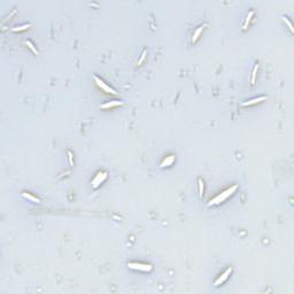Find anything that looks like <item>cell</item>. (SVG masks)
I'll return each instance as SVG.
<instances>
[{
  "label": "cell",
  "instance_id": "cell-1",
  "mask_svg": "<svg viewBox=\"0 0 294 294\" xmlns=\"http://www.w3.org/2000/svg\"><path fill=\"white\" fill-rule=\"evenodd\" d=\"M237 189H238V185H233V186H231L230 189L225 190V191H224V192H222L221 194H218L217 196H215L213 200H210V201L208 202V206H215V204H218V203L223 202V201H224V200H227L230 196H232V194L237 191Z\"/></svg>",
  "mask_w": 294,
  "mask_h": 294
},
{
  "label": "cell",
  "instance_id": "cell-2",
  "mask_svg": "<svg viewBox=\"0 0 294 294\" xmlns=\"http://www.w3.org/2000/svg\"><path fill=\"white\" fill-rule=\"evenodd\" d=\"M128 266L133 270H140V271H151L153 269V266L151 264H146V263H139V262H129Z\"/></svg>",
  "mask_w": 294,
  "mask_h": 294
},
{
  "label": "cell",
  "instance_id": "cell-3",
  "mask_svg": "<svg viewBox=\"0 0 294 294\" xmlns=\"http://www.w3.org/2000/svg\"><path fill=\"white\" fill-rule=\"evenodd\" d=\"M93 79H94V82L97 83V85H98L99 87L101 89V90H103L106 93H109V94H117V92L114 90V89H112L109 85H107L102 79H100L99 77L97 76H93Z\"/></svg>",
  "mask_w": 294,
  "mask_h": 294
},
{
  "label": "cell",
  "instance_id": "cell-4",
  "mask_svg": "<svg viewBox=\"0 0 294 294\" xmlns=\"http://www.w3.org/2000/svg\"><path fill=\"white\" fill-rule=\"evenodd\" d=\"M107 176H108L107 171H99L98 174L96 175V177L93 178V180H92V187H93V189H97L101 183H103V182L106 180Z\"/></svg>",
  "mask_w": 294,
  "mask_h": 294
},
{
  "label": "cell",
  "instance_id": "cell-5",
  "mask_svg": "<svg viewBox=\"0 0 294 294\" xmlns=\"http://www.w3.org/2000/svg\"><path fill=\"white\" fill-rule=\"evenodd\" d=\"M231 272H232V268L230 266V268H228V269H227V270H225V271H224V272H223V273H222V275H221V276H220V277L215 280L214 285H215V286H220L221 284H223V283H224V282L229 278V276L231 275Z\"/></svg>",
  "mask_w": 294,
  "mask_h": 294
},
{
  "label": "cell",
  "instance_id": "cell-6",
  "mask_svg": "<svg viewBox=\"0 0 294 294\" xmlns=\"http://www.w3.org/2000/svg\"><path fill=\"white\" fill-rule=\"evenodd\" d=\"M122 105H124L123 101L114 100V101H109V102H106V103L101 105L100 108H102V109H108V108H113V107H117V106H122Z\"/></svg>",
  "mask_w": 294,
  "mask_h": 294
},
{
  "label": "cell",
  "instance_id": "cell-7",
  "mask_svg": "<svg viewBox=\"0 0 294 294\" xmlns=\"http://www.w3.org/2000/svg\"><path fill=\"white\" fill-rule=\"evenodd\" d=\"M174 162H175V155H169V156H167V158L164 159L163 161L161 162L160 167H161V168L170 167V165H172V163H174Z\"/></svg>",
  "mask_w": 294,
  "mask_h": 294
},
{
  "label": "cell",
  "instance_id": "cell-8",
  "mask_svg": "<svg viewBox=\"0 0 294 294\" xmlns=\"http://www.w3.org/2000/svg\"><path fill=\"white\" fill-rule=\"evenodd\" d=\"M266 97H259V98H254L252 99V100H249V101H245V102H242L241 105L242 106H252V105H255V103H259V102H261L263 100H265Z\"/></svg>",
  "mask_w": 294,
  "mask_h": 294
},
{
  "label": "cell",
  "instance_id": "cell-9",
  "mask_svg": "<svg viewBox=\"0 0 294 294\" xmlns=\"http://www.w3.org/2000/svg\"><path fill=\"white\" fill-rule=\"evenodd\" d=\"M204 27H207V24H203V25H201V27H199L198 29H196L194 33H193V37H192V43H196V40H198V38H199V36L201 34L202 32V30L204 29Z\"/></svg>",
  "mask_w": 294,
  "mask_h": 294
},
{
  "label": "cell",
  "instance_id": "cell-10",
  "mask_svg": "<svg viewBox=\"0 0 294 294\" xmlns=\"http://www.w3.org/2000/svg\"><path fill=\"white\" fill-rule=\"evenodd\" d=\"M254 16V12L253 10H251L249 13H248V15H247V17H246V20H245V23H244V27H242V29L244 30H246L247 29V27H248V24H249V22H251V20H252V17Z\"/></svg>",
  "mask_w": 294,
  "mask_h": 294
},
{
  "label": "cell",
  "instance_id": "cell-11",
  "mask_svg": "<svg viewBox=\"0 0 294 294\" xmlns=\"http://www.w3.org/2000/svg\"><path fill=\"white\" fill-rule=\"evenodd\" d=\"M22 196H24L25 199H28V200H30V201H32V202H40V200H39L38 198L31 196L30 193H27V192H23V193H22Z\"/></svg>",
  "mask_w": 294,
  "mask_h": 294
},
{
  "label": "cell",
  "instance_id": "cell-12",
  "mask_svg": "<svg viewBox=\"0 0 294 294\" xmlns=\"http://www.w3.org/2000/svg\"><path fill=\"white\" fill-rule=\"evenodd\" d=\"M31 27V24H23V25H20V27H15V28H12V31L14 32H17V31H23V30H27Z\"/></svg>",
  "mask_w": 294,
  "mask_h": 294
},
{
  "label": "cell",
  "instance_id": "cell-13",
  "mask_svg": "<svg viewBox=\"0 0 294 294\" xmlns=\"http://www.w3.org/2000/svg\"><path fill=\"white\" fill-rule=\"evenodd\" d=\"M198 185H199V198L202 199V196H203V182L201 178L198 179Z\"/></svg>",
  "mask_w": 294,
  "mask_h": 294
},
{
  "label": "cell",
  "instance_id": "cell-14",
  "mask_svg": "<svg viewBox=\"0 0 294 294\" xmlns=\"http://www.w3.org/2000/svg\"><path fill=\"white\" fill-rule=\"evenodd\" d=\"M24 43H25V45H28V47H29V48L32 51L33 54H38V51H37V48L34 47V45H33V44L31 43V41H30V40H25Z\"/></svg>",
  "mask_w": 294,
  "mask_h": 294
},
{
  "label": "cell",
  "instance_id": "cell-15",
  "mask_svg": "<svg viewBox=\"0 0 294 294\" xmlns=\"http://www.w3.org/2000/svg\"><path fill=\"white\" fill-rule=\"evenodd\" d=\"M258 69H259V65H255L254 69H253V72H252V84H255V79H256V72H258Z\"/></svg>",
  "mask_w": 294,
  "mask_h": 294
},
{
  "label": "cell",
  "instance_id": "cell-16",
  "mask_svg": "<svg viewBox=\"0 0 294 294\" xmlns=\"http://www.w3.org/2000/svg\"><path fill=\"white\" fill-rule=\"evenodd\" d=\"M146 54H147V51H146V50H145V51H144V52H143V53H141V55H140V59H139V60H138V62H137V65H141V63H143V61H144V60H145V58H146Z\"/></svg>",
  "mask_w": 294,
  "mask_h": 294
},
{
  "label": "cell",
  "instance_id": "cell-17",
  "mask_svg": "<svg viewBox=\"0 0 294 294\" xmlns=\"http://www.w3.org/2000/svg\"><path fill=\"white\" fill-rule=\"evenodd\" d=\"M283 21H284V22L287 24V27H288V29L291 30V32H293V31H294V30H293V25H292V23H291V22L287 20V17H283Z\"/></svg>",
  "mask_w": 294,
  "mask_h": 294
},
{
  "label": "cell",
  "instance_id": "cell-18",
  "mask_svg": "<svg viewBox=\"0 0 294 294\" xmlns=\"http://www.w3.org/2000/svg\"><path fill=\"white\" fill-rule=\"evenodd\" d=\"M67 154H68V160H69V164H70V165H74V159H72V153H71L70 151H68V152H67Z\"/></svg>",
  "mask_w": 294,
  "mask_h": 294
}]
</instances>
